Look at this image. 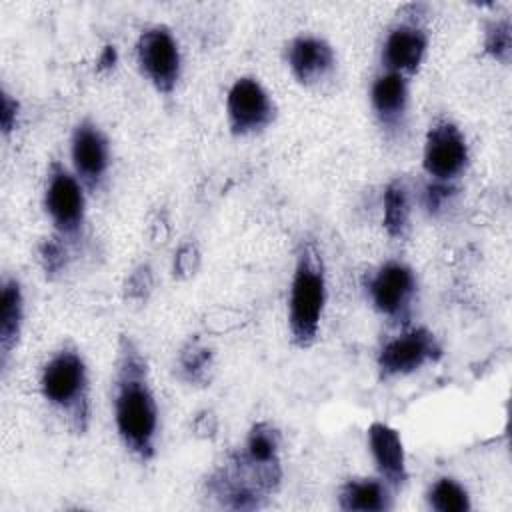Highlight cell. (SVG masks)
Wrapping results in <instances>:
<instances>
[{
  "label": "cell",
  "mask_w": 512,
  "mask_h": 512,
  "mask_svg": "<svg viewBox=\"0 0 512 512\" xmlns=\"http://www.w3.org/2000/svg\"><path fill=\"white\" fill-rule=\"evenodd\" d=\"M110 384L114 426L124 450L138 462H150L158 446L160 408L148 358L130 334H120L116 342Z\"/></svg>",
  "instance_id": "obj_1"
},
{
  "label": "cell",
  "mask_w": 512,
  "mask_h": 512,
  "mask_svg": "<svg viewBox=\"0 0 512 512\" xmlns=\"http://www.w3.org/2000/svg\"><path fill=\"white\" fill-rule=\"evenodd\" d=\"M40 394L44 402L62 418L68 430L82 436L92 422L90 372L82 350L72 344H60L40 368Z\"/></svg>",
  "instance_id": "obj_2"
},
{
  "label": "cell",
  "mask_w": 512,
  "mask_h": 512,
  "mask_svg": "<svg viewBox=\"0 0 512 512\" xmlns=\"http://www.w3.org/2000/svg\"><path fill=\"white\" fill-rule=\"evenodd\" d=\"M328 300L326 262L316 240L302 238L290 278L286 322L296 348H310L318 340Z\"/></svg>",
  "instance_id": "obj_3"
},
{
  "label": "cell",
  "mask_w": 512,
  "mask_h": 512,
  "mask_svg": "<svg viewBox=\"0 0 512 512\" xmlns=\"http://www.w3.org/2000/svg\"><path fill=\"white\" fill-rule=\"evenodd\" d=\"M282 476V466L258 464L238 448L208 474L204 490L220 508L258 510L280 490Z\"/></svg>",
  "instance_id": "obj_4"
},
{
  "label": "cell",
  "mask_w": 512,
  "mask_h": 512,
  "mask_svg": "<svg viewBox=\"0 0 512 512\" xmlns=\"http://www.w3.org/2000/svg\"><path fill=\"white\" fill-rule=\"evenodd\" d=\"M444 346L426 326H404L390 336L376 354V370L380 380H396L412 376L426 366L440 362Z\"/></svg>",
  "instance_id": "obj_5"
},
{
  "label": "cell",
  "mask_w": 512,
  "mask_h": 512,
  "mask_svg": "<svg viewBox=\"0 0 512 512\" xmlns=\"http://www.w3.org/2000/svg\"><path fill=\"white\" fill-rule=\"evenodd\" d=\"M42 206L54 234L64 240H74L82 234L86 224V186L58 160L48 166Z\"/></svg>",
  "instance_id": "obj_6"
},
{
  "label": "cell",
  "mask_w": 512,
  "mask_h": 512,
  "mask_svg": "<svg viewBox=\"0 0 512 512\" xmlns=\"http://www.w3.org/2000/svg\"><path fill=\"white\" fill-rule=\"evenodd\" d=\"M364 292L380 316L406 326L414 310L418 278L406 262L386 260L364 276Z\"/></svg>",
  "instance_id": "obj_7"
},
{
  "label": "cell",
  "mask_w": 512,
  "mask_h": 512,
  "mask_svg": "<svg viewBox=\"0 0 512 512\" xmlns=\"http://www.w3.org/2000/svg\"><path fill=\"white\" fill-rule=\"evenodd\" d=\"M136 64L158 94H172L176 90L182 76V52L168 26L154 24L138 34Z\"/></svg>",
  "instance_id": "obj_8"
},
{
  "label": "cell",
  "mask_w": 512,
  "mask_h": 512,
  "mask_svg": "<svg viewBox=\"0 0 512 512\" xmlns=\"http://www.w3.org/2000/svg\"><path fill=\"white\" fill-rule=\"evenodd\" d=\"M470 166V146L460 126L448 116H438L430 122L424 146L422 168L430 180L454 182Z\"/></svg>",
  "instance_id": "obj_9"
},
{
  "label": "cell",
  "mask_w": 512,
  "mask_h": 512,
  "mask_svg": "<svg viewBox=\"0 0 512 512\" xmlns=\"http://www.w3.org/2000/svg\"><path fill=\"white\" fill-rule=\"evenodd\" d=\"M276 102L254 76H240L226 94V122L232 136L246 138L264 132L276 120Z\"/></svg>",
  "instance_id": "obj_10"
},
{
  "label": "cell",
  "mask_w": 512,
  "mask_h": 512,
  "mask_svg": "<svg viewBox=\"0 0 512 512\" xmlns=\"http://www.w3.org/2000/svg\"><path fill=\"white\" fill-rule=\"evenodd\" d=\"M70 162L86 190H100L112 164V148L106 132L92 118H82L70 134Z\"/></svg>",
  "instance_id": "obj_11"
},
{
  "label": "cell",
  "mask_w": 512,
  "mask_h": 512,
  "mask_svg": "<svg viewBox=\"0 0 512 512\" xmlns=\"http://www.w3.org/2000/svg\"><path fill=\"white\" fill-rule=\"evenodd\" d=\"M428 42V32L420 22L408 18L398 20L388 28L380 48L382 70L410 80L426 60Z\"/></svg>",
  "instance_id": "obj_12"
},
{
  "label": "cell",
  "mask_w": 512,
  "mask_h": 512,
  "mask_svg": "<svg viewBox=\"0 0 512 512\" xmlns=\"http://www.w3.org/2000/svg\"><path fill=\"white\" fill-rule=\"evenodd\" d=\"M370 110L386 138H396L408 120L410 110V80L382 70L374 76L368 92Z\"/></svg>",
  "instance_id": "obj_13"
},
{
  "label": "cell",
  "mask_w": 512,
  "mask_h": 512,
  "mask_svg": "<svg viewBox=\"0 0 512 512\" xmlns=\"http://www.w3.org/2000/svg\"><path fill=\"white\" fill-rule=\"evenodd\" d=\"M284 60L290 74L302 86H320L336 70V52L332 44L316 34H298L284 48Z\"/></svg>",
  "instance_id": "obj_14"
},
{
  "label": "cell",
  "mask_w": 512,
  "mask_h": 512,
  "mask_svg": "<svg viewBox=\"0 0 512 512\" xmlns=\"http://www.w3.org/2000/svg\"><path fill=\"white\" fill-rule=\"evenodd\" d=\"M366 442L378 478H382L394 492L402 490L410 474L400 432L390 424L376 420L366 430Z\"/></svg>",
  "instance_id": "obj_15"
},
{
  "label": "cell",
  "mask_w": 512,
  "mask_h": 512,
  "mask_svg": "<svg viewBox=\"0 0 512 512\" xmlns=\"http://www.w3.org/2000/svg\"><path fill=\"white\" fill-rule=\"evenodd\" d=\"M26 318L24 290L18 278L4 276L0 290V366L6 370L10 356L18 348Z\"/></svg>",
  "instance_id": "obj_16"
},
{
  "label": "cell",
  "mask_w": 512,
  "mask_h": 512,
  "mask_svg": "<svg viewBox=\"0 0 512 512\" xmlns=\"http://www.w3.org/2000/svg\"><path fill=\"white\" fill-rule=\"evenodd\" d=\"M394 494L378 476L348 478L336 492V506L344 512H388L394 508Z\"/></svg>",
  "instance_id": "obj_17"
},
{
  "label": "cell",
  "mask_w": 512,
  "mask_h": 512,
  "mask_svg": "<svg viewBox=\"0 0 512 512\" xmlns=\"http://www.w3.org/2000/svg\"><path fill=\"white\" fill-rule=\"evenodd\" d=\"M214 350L202 340V336H190L178 350L174 360L176 378L188 386L204 388L210 386L214 376Z\"/></svg>",
  "instance_id": "obj_18"
},
{
  "label": "cell",
  "mask_w": 512,
  "mask_h": 512,
  "mask_svg": "<svg viewBox=\"0 0 512 512\" xmlns=\"http://www.w3.org/2000/svg\"><path fill=\"white\" fill-rule=\"evenodd\" d=\"M412 190L410 184L396 176L382 194V226L392 240H404L412 230Z\"/></svg>",
  "instance_id": "obj_19"
},
{
  "label": "cell",
  "mask_w": 512,
  "mask_h": 512,
  "mask_svg": "<svg viewBox=\"0 0 512 512\" xmlns=\"http://www.w3.org/2000/svg\"><path fill=\"white\" fill-rule=\"evenodd\" d=\"M424 498H426V506L434 512L472 510V496L468 488L452 476H438L434 482H430Z\"/></svg>",
  "instance_id": "obj_20"
},
{
  "label": "cell",
  "mask_w": 512,
  "mask_h": 512,
  "mask_svg": "<svg viewBox=\"0 0 512 512\" xmlns=\"http://www.w3.org/2000/svg\"><path fill=\"white\" fill-rule=\"evenodd\" d=\"M482 50L494 62L508 66L512 58V22L508 16H498L484 22Z\"/></svg>",
  "instance_id": "obj_21"
},
{
  "label": "cell",
  "mask_w": 512,
  "mask_h": 512,
  "mask_svg": "<svg viewBox=\"0 0 512 512\" xmlns=\"http://www.w3.org/2000/svg\"><path fill=\"white\" fill-rule=\"evenodd\" d=\"M36 258H38V264L46 278L52 280V278L60 276L68 268V262H70L68 240L60 238L58 234L44 238L36 248Z\"/></svg>",
  "instance_id": "obj_22"
},
{
  "label": "cell",
  "mask_w": 512,
  "mask_h": 512,
  "mask_svg": "<svg viewBox=\"0 0 512 512\" xmlns=\"http://www.w3.org/2000/svg\"><path fill=\"white\" fill-rule=\"evenodd\" d=\"M458 194V188L454 182H438V180H430L422 186V208L430 214V216H440L448 210V206H452L454 198Z\"/></svg>",
  "instance_id": "obj_23"
},
{
  "label": "cell",
  "mask_w": 512,
  "mask_h": 512,
  "mask_svg": "<svg viewBox=\"0 0 512 512\" xmlns=\"http://www.w3.org/2000/svg\"><path fill=\"white\" fill-rule=\"evenodd\" d=\"M154 290V272L148 262H140L124 282V298L130 302H146Z\"/></svg>",
  "instance_id": "obj_24"
},
{
  "label": "cell",
  "mask_w": 512,
  "mask_h": 512,
  "mask_svg": "<svg viewBox=\"0 0 512 512\" xmlns=\"http://www.w3.org/2000/svg\"><path fill=\"white\" fill-rule=\"evenodd\" d=\"M202 264L200 246L194 240H186L178 246L172 258V276L178 280H190Z\"/></svg>",
  "instance_id": "obj_25"
},
{
  "label": "cell",
  "mask_w": 512,
  "mask_h": 512,
  "mask_svg": "<svg viewBox=\"0 0 512 512\" xmlns=\"http://www.w3.org/2000/svg\"><path fill=\"white\" fill-rule=\"evenodd\" d=\"M18 122H20V102L6 88H2V94H0V130H2V136L8 138L12 132H16Z\"/></svg>",
  "instance_id": "obj_26"
},
{
  "label": "cell",
  "mask_w": 512,
  "mask_h": 512,
  "mask_svg": "<svg viewBox=\"0 0 512 512\" xmlns=\"http://www.w3.org/2000/svg\"><path fill=\"white\" fill-rule=\"evenodd\" d=\"M218 430V420L212 412L204 410L194 418V434L200 438H212Z\"/></svg>",
  "instance_id": "obj_27"
},
{
  "label": "cell",
  "mask_w": 512,
  "mask_h": 512,
  "mask_svg": "<svg viewBox=\"0 0 512 512\" xmlns=\"http://www.w3.org/2000/svg\"><path fill=\"white\" fill-rule=\"evenodd\" d=\"M114 62H116V48L114 46H106L102 56H100V60H98V64L100 66H110V64L114 66Z\"/></svg>",
  "instance_id": "obj_28"
}]
</instances>
